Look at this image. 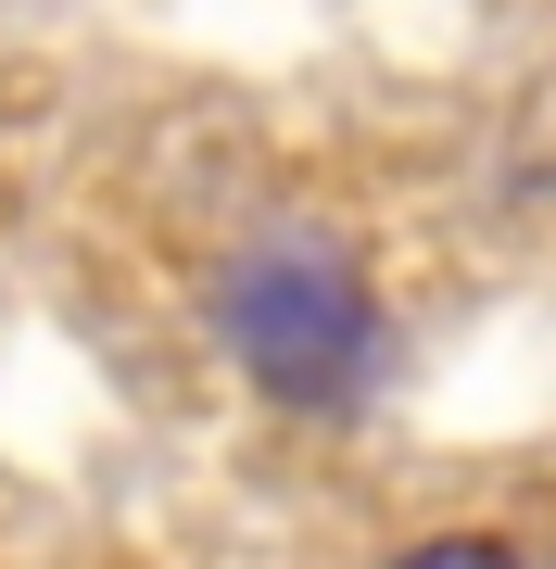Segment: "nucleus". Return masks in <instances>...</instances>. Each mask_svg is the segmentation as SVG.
I'll use <instances>...</instances> for the list:
<instances>
[{"instance_id": "f257e3e1", "label": "nucleus", "mask_w": 556, "mask_h": 569, "mask_svg": "<svg viewBox=\"0 0 556 569\" xmlns=\"http://www.w3.org/2000/svg\"><path fill=\"white\" fill-rule=\"evenodd\" d=\"M215 329H228V355L253 367V392H279V406H304V418L354 406L367 367H380V317H367V291H354V266H330V253L228 266Z\"/></svg>"}, {"instance_id": "f03ea898", "label": "nucleus", "mask_w": 556, "mask_h": 569, "mask_svg": "<svg viewBox=\"0 0 556 569\" xmlns=\"http://www.w3.org/2000/svg\"><path fill=\"white\" fill-rule=\"evenodd\" d=\"M392 569H518V557L494 545V531H431V545H405Z\"/></svg>"}]
</instances>
